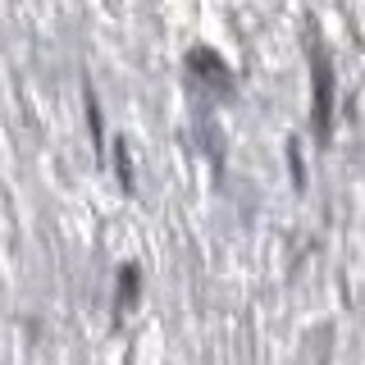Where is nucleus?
I'll return each mask as SVG.
<instances>
[{"label": "nucleus", "instance_id": "obj_2", "mask_svg": "<svg viewBox=\"0 0 365 365\" xmlns=\"http://www.w3.org/2000/svg\"><path fill=\"white\" fill-rule=\"evenodd\" d=\"M192 64L205 68V78H210L215 87H228V73H224V64H215V55L210 51H192Z\"/></svg>", "mask_w": 365, "mask_h": 365}, {"label": "nucleus", "instance_id": "obj_1", "mask_svg": "<svg viewBox=\"0 0 365 365\" xmlns=\"http://www.w3.org/2000/svg\"><path fill=\"white\" fill-rule=\"evenodd\" d=\"M311 73H315V133L324 137L329 133V106H334V78H329V64H324V51L311 46Z\"/></svg>", "mask_w": 365, "mask_h": 365}]
</instances>
